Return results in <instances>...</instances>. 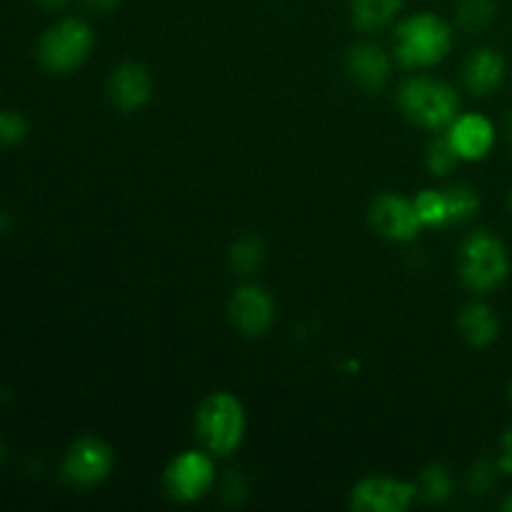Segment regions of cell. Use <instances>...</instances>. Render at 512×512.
<instances>
[{
  "label": "cell",
  "instance_id": "cell-1",
  "mask_svg": "<svg viewBox=\"0 0 512 512\" xmlns=\"http://www.w3.org/2000/svg\"><path fill=\"white\" fill-rule=\"evenodd\" d=\"M395 58L405 68H430L453 48V28L435 13H418L395 28Z\"/></svg>",
  "mask_w": 512,
  "mask_h": 512
},
{
  "label": "cell",
  "instance_id": "cell-2",
  "mask_svg": "<svg viewBox=\"0 0 512 512\" xmlns=\"http://www.w3.org/2000/svg\"><path fill=\"white\" fill-rule=\"evenodd\" d=\"M398 103L405 118L425 130L448 128L460 113L458 93L448 83L433 78L405 80L398 93Z\"/></svg>",
  "mask_w": 512,
  "mask_h": 512
},
{
  "label": "cell",
  "instance_id": "cell-3",
  "mask_svg": "<svg viewBox=\"0 0 512 512\" xmlns=\"http://www.w3.org/2000/svg\"><path fill=\"white\" fill-rule=\"evenodd\" d=\"M198 438L213 455H230L245 438V410L235 395L213 393L200 403L195 418Z\"/></svg>",
  "mask_w": 512,
  "mask_h": 512
},
{
  "label": "cell",
  "instance_id": "cell-4",
  "mask_svg": "<svg viewBox=\"0 0 512 512\" xmlns=\"http://www.w3.org/2000/svg\"><path fill=\"white\" fill-rule=\"evenodd\" d=\"M510 273V258L503 240L490 230H478L460 248V278L475 293L500 288Z\"/></svg>",
  "mask_w": 512,
  "mask_h": 512
},
{
  "label": "cell",
  "instance_id": "cell-5",
  "mask_svg": "<svg viewBox=\"0 0 512 512\" xmlns=\"http://www.w3.org/2000/svg\"><path fill=\"white\" fill-rule=\"evenodd\" d=\"M93 50V30L85 20L65 18L43 33L38 43V60L50 73H70L88 60Z\"/></svg>",
  "mask_w": 512,
  "mask_h": 512
},
{
  "label": "cell",
  "instance_id": "cell-6",
  "mask_svg": "<svg viewBox=\"0 0 512 512\" xmlns=\"http://www.w3.org/2000/svg\"><path fill=\"white\" fill-rule=\"evenodd\" d=\"M215 483L213 460L198 450L180 453L165 470V490L178 503L200 500Z\"/></svg>",
  "mask_w": 512,
  "mask_h": 512
},
{
  "label": "cell",
  "instance_id": "cell-7",
  "mask_svg": "<svg viewBox=\"0 0 512 512\" xmlns=\"http://www.w3.org/2000/svg\"><path fill=\"white\" fill-rule=\"evenodd\" d=\"M113 468V450L98 438H80L68 448L63 460V475L75 488H93L103 483Z\"/></svg>",
  "mask_w": 512,
  "mask_h": 512
},
{
  "label": "cell",
  "instance_id": "cell-8",
  "mask_svg": "<svg viewBox=\"0 0 512 512\" xmlns=\"http://www.w3.org/2000/svg\"><path fill=\"white\" fill-rule=\"evenodd\" d=\"M418 498V485L398 478H365L353 488V508L360 512H405Z\"/></svg>",
  "mask_w": 512,
  "mask_h": 512
},
{
  "label": "cell",
  "instance_id": "cell-9",
  "mask_svg": "<svg viewBox=\"0 0 512 512\" xmlns=\"http://www.w3.org/2000/svg\"><path fill=\"white\" fill-rule=\"evenodd\" d=\"M370 223L383 238L395 240V243H408L418 238L423 230L418 213H415L413 200H405L403 195L385 193L370 208Z\"/></svg>",
  "mask_w": 512,
  "mask_h": 512
},
{
  "label": "cell",
  "instance_id": "cell-10",
  "mask_svg": "<svg viewBox=\"0 0 512 512\" xmlns=\"http://www.w3.org/2000/svg\"><path fill=\"white\" fill-rule=\"evenodd\" d=\"M275 303L260 285H243L230 298V320L245 335H263L273 325Z\"/></svg>",
  "mask_w": 512,
  "mask_h": 512
},
{
  "label": "cell",
  "instance_id": "cell-11",
  "mask_svg": "<svg viewBox=\"0 0 512 512\" xmlns=\"http://www.w3.org/2000/svg\"><path fill=\"white\" fill-rule=\"evenodd\" d=\"M448 140L460 160H483L495 145V128L485 115L465 113L448 125Z\"/></svg>",
  "mask_w": 512,
  "mask_h": 512
},
{
  "label": "cell",
  "instance_id": "cell-12",
  "mask_svg": "<svg viewBox=\"0 0 512 512\" xmlns=\"http://www.w3.org/2000/svg\"><path fill=\"white\" fill-rule=\"evenodd\" d=\"M153 93V80L150 73L138 63H123L110 75V98L125 113L143 108Z\"/></svg>",
  "mask_w": 512,
  "mask_h": 512
},
{
  "label": "cell",
  "instance_id": "cell-13",
  "mask_svg": "<svg viewBox=\"0 0 512 512\" xmlns=\"http://www.w3.org/2000/svg\"><path fill=\"white\" fill-rule=\"evenodd\" d=\"M505 78V60L498 50L493 48H480L465 60V68H463V80H465V88L470 90L473 95H485L495 93L500 88Z\"/></svg>",
  "mask_w": 512,
  "mask_h": 512
},
{
  "label": "cell",
  "instance_id": "cell-14",
  "mask_svg": "<svg viewBox=\"0 0 512 512\" xmlns=\"http://www.w3.org/2000/svg\"><path fill=\"white\" fill-rule=\"evenodd\" d=\"M348 73L355 83L363 90H375L383 88L390 78V60L378 45L360 43L355 48H350L348 53Z\"/></svg>",
  "mask_w": 512,
  "mask_h": 512
},
{
  "label": "cell",
  "instance_id": "cell-15",
  "mask_svg": "<svg viewBox=\"0 0 512 512\" xmlns=\"http://www.w3.org/2000/svg\"><path fill=\"white\" fill-rule=\"evenodd\" d=\"M460 333H463V338L473 348H488L490 343H495V338L500 333L498 315L485 303L468 305L463 310V315H460Z\"/></svg>",
  "mask_w": 512,
  "mask_h": 512
},
{
  "label": "cell",
  "instance_id": "cell-16",
  "mask_svg": "<svg viewBox=\"0 0 512 512\" xmlns=\"http://www.w3.org/2000/svg\"><path fill=\"white\" fill-rule=\"evenodd\" d=\"M400 8H403V0H350L353 23L363 33H378L388 28L398 18Z\"/></svg>",
  "mask_w": 512,
  "mask_h": 512
},
{
  "label": "cell",
  "instance_id": "cell-17",
  "mask_svg": "<svg viewBox=\"0 0 512 512\" xmlns=\"http://www.w3.org/2000/svg\"><path fill=\"white\" fill-rule=\"evenodd\" d=\"M413 205L423 228H445V225H450L448 195H445V190H423L413 200Z\"/></svg>",
  "mask_w": 512,
  "mask_h": 512
},
{
  "label": "cell",
  "instance_id": "cell-18",
  "mask_svg": "<svg viewBox=\"0 0 512 512\" xmlns=\"http://www.w3.org/2000/svg\"><path fill=\"white\" fill-rule=\"evenodd\" d=\"M495 0H460L458 5V25L463 33L475 35L483 33L485 28H490L495 20Z\"/></svg>",
  "mask_w": 512,
  "mask_h": 512
},
{
  "label": "cell",
  "instance_id": "cell-19",
  "mask_svg": "<svg viewBox=\"0 0 512 512\" xmlns=\"http://www.w3.org/2000/svg\"><path fill=\"white\" fill-rule=\"evenodd\" d=\"M418 493L423 495L428 503H443L453 493V475L445 465H430L420 473Z\"/></svg>",
  "mask_w": 512,
  "mask_h": 512
},
{
  "label": "cell",
  "instance_id": "cell-20",
  "mask_svg": "<svg viewBox=\"0 0 512 512\" xmlns=\"http://www.w3.org/2000/svg\"><path fill=\"white\" fill-rule=\"evenodd\" d=\"M265 258L263 243L253 235H245L230 248V265L238 275H253Z\"/></svg>",
  "mask_w": 512,
  "mask_h": 512
},
{
  "label": "cell",
  "instance_id": "cell-21",
  "mask_svg": "<svg viewBox=\"0 0 512 512\" xmlns=\"http://www.w3.org/2000/svg\"><path fill=\"white\" fill-rule=\"evenodd\" d=\"M445 195H448L450 225L465 223V220H470L475 215V210H478V205H480L478 193H475L470 185H450V188L445 190Z\"/></svg>",
  "mask_w": 512,
  "mask_h": 512
},
{
  "label": "cell",
  "instance_id": "cell-22",
  "mask_svg": "<svg viewBox=\"0 0 512 512\" xmlns=\"http://www.w3.org/2000/svg\"><path fill=\"white\" fill-rule=\"evenodd\" d=\"M460 163V155L455 153V148L450 145L448 135H440L430 143L428 148V168L435 175H450Z\"/></svg>",
  "mask_w": 512,
  "mask_h": 512
},
{
  "label": "cell",
  "instance_id": "cell-23",
  "mask_svg": "<svg viewBox=\"0 0 512 512\" xmlns=\"http://www.w3.org/2000/svg\"><path fill=\"white\" fill-rule=\"evenodd\" d=\"M500 475V465L483 460V463L473 465V470L468 473V490L473 495H488L495 488Z\"/></svg>",
  "mask_w": 512,
  "mask_h": 512
},
{
  "label": "cell",
  "instance_id": "cell-24",
  "mask_svg": "<svg viewBox=\"0 0 512 512\" xmlns=\"http://www.w3.org/2000/svg\"><path fill=\"white\" fill-rule=\"evenodd\" d=\"M28 135V123L18 110H0V145H18Z\"/></svg>",
  "mask_w": 512,
  "mask_h": 512
},
{
  "label": "cell",
  "instance_id": "cell-25",
  "mask_svg": "<svg viewBox=\"0 0 512 512\" xmlns=\"http://www.w3.org/2000/svg\"><path fill=\"white\" fill-rule=\"evenodd\" d=\"M498 465H500V473H505V475L512 473V430H508V433H505L503 453H500Z\"/></svg>",
  "mask_w": 512,
  "mask_h": 512
},
{
  "label": "cell",
  "instance_id": "cell-26",
  "mask_svg": "<svg viewBox=\"0 0 512 512\" xmlns=\"http://www.w3.org/2000/svg\"><path fill=\"white\" fill-rule=\"evenodd\" d=\"M118 3L120 0H85V5H88L90 10H95V13H110Z\"/></svg>",
  "mask_w": 512,
  "mask_h": 512
},
{
  "label": "cell",
  "instance_id": "cell-27",
  "mask_svg": "<svg viewBox=\"0 0 512 512\" xmlns=\"http://www.w3.org/2000/svg\"><path fill=\"white\" fill-rule=\"evenodd\" d=\"M35 3L43 5V8L58 10V8H65V5H68V0H35Z\"/></svg>",
  "mask_w": 512,
  "mask_h": 512
},
{
  "label": "cell",
  "instance_id": "cell-28",
  "mask_svg": "<svg viewBox=\"0 0 512 512\" xmlns=\"http://www.w3.org/2000/svg\"><path fill=\"white\" fill-rule=\"evenodd\" d=\"M503 510L505 512H512V490L508 495H505V500H503Z\"/></svg>",
  "mask_w": 512,
  "mask_h": 512
},
{
  "label": "cell",
  "instance_id": "cell-29",
  "mask_svg": "<svg viewBox=\"0 0 512 512\" xmlns=\"http://www.w3.org/2000/svg\"><path fill=\"white\" fill-rule=\"evenodd\" d=\"M5 458V445H3V440H0V460Z\"/></svg>",
  "mask_w": 512,
  "mask_h": 512
},
{
  "label": "cell",
  "instance_id": "cell-30",
  "mask_svg": "<svg viewBox=\"0 0 512 512\" xmlns=\"http://www.w3.org/2000/svg\"><path fill=\"white\" fill-rule=\"evenodd\" d=\"M510 143H512V115H510Z\"/></svg>",
  "mask_w": 512,
  "mask_h": 512
},
{
  "label": "cell",
  "instance_id": "cell-31",
  "mask_svg": "<svg viewBox=\"0 0 512 512\" xmlns=\"http://www.w3.org/2000/svg\"><path fill=\"white\" fill-rule=\"evenodd\" d=\"M0 398H3V388H0Z\"/></svg>",
  "mask_w": 512,
  "mask_h": 512
},
{
  "label": "cell",
  "instance_id": "cell-32",
  "mask_svg": "<svg viewBox=\"0 0 512 512\" xmlns=\"http://www.w3.org/2000/svg\"><path fill=\"white\" fill-rule=\"evenodd\" d=\"M510 208H512V195H510Z\"/></svg>",
  "mask_w": 512,
  "mask_h": 512
},
{
  "label": "cell",
  "instance_id": "cell-33",
  "mask_svg": "<svg viewBox=\"0 0 512 512\" xmlns=\"http://www.w3.org/2000/svg\"><path fill=\"white\" fill-rule=\"evenodd\" d=\"M510 398H512V393H510Z\"/></svg>",
  "mask_w": 512,
  "mask_h": 512
}]
</instances>
